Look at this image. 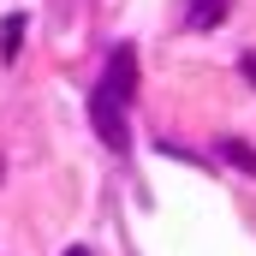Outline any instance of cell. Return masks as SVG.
<instances>
[{"label": "cell", "mask_w": 256, "mask_h": 256, "mask_svg": "<svg viewBox=\"0 0 256 256\" xmlns=\"http://www.w3.org/2000/svg\"><path fill=\"white\" fill-rule=\"evenodd\" d=\"M220 161H232L244 179H256V149L244 143V137H220Z\"/></svg>", "instance_id": "cell-4"}, {"label": "cell", "mask_w": 256, "mask_h": 256, "mask_svg": "<svg viewBox=\"0 0 256 256\" xmlns=\"http://www.w3.org/2000/svg\"><path fill=\"white\" fill-rule=\"evenodd\" d=\"M102 90H114L120 102H131V96H137V48H131V42H120V48L108 54V72H102Z\"/></svg>", "instance_id": "cell-2"}, {"label": "cell", "mask_w": 256, "mask_h": 256, "mask_svg": "<svg viewBox=\"0 0 256 256\" xmlns=\"http://www.w3.org/2000/svg\"><path fill=\"white\" fill-rule=\"evenodd\" d=\"M66 256H90V250H78V244H72V250H66Z\"/></svg>", "instance_id": "cell-7"}, {"label": "cell", "mask_w": 256, "mask_h": 256, "mask_svg": "<svg viewBox=\"0 0 256 256\" xmlns=\"http://www.w3.org/2000/svg\"><path fill=\"white\" fill-rule=\"evenodd\" d=\"M90 126H96V137L114 149V155H126L131 149V126H126V102L114 96V90H90Z\"/></svg>", "instance_id": "cell-1"}, {"label": "cell", "mask_w": 256, "mask_h": 256, "mask_svg": "<svg viewBox=\"0 0 256 256\" xmlns=\"http://www.w3.org/2000/svg\"><path fill=\"white\" fill-rule=\"evenodd\" d=\"M232 0H185V30H220Z\"/></svg>", "instance_id": "cell-3"}, {"label": "cell", "mask_w": 256, "mask_h": 256, "mask_svg": "<svg viewBox=\"0 0 256 256\" xmlns=\"http://www.w3.org/2000/svg\"><path fill=\"white\" fill-rule=\"evenodd\" d=\"M238 66H244V78H250V84H256V54H244V60H238Z\"/></svg>", "instance_id": "cell-6"}, {"label": "cell", "mask_w": 256, "mask_h": 256, "mask_svg": "<svg viewBox=\"0 0 256 256\" xmlns=\"http://www.w3.org/2000/svg\"><path fill=\"white\" fill-rule=\"evenodd\" d=\"M24 24H30L24 12H12V18L0 24V60H18V48H24Z\"/></svg>", "instance_id": "cell-5"}]
</instances>
